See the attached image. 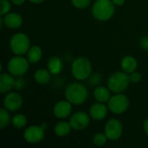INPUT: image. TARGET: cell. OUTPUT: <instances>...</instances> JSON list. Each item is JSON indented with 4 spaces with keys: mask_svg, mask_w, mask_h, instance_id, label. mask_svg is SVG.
<instances>
[{
    "mask_svg": "<svg viewBox=\"0 0 148 148\" xmlns=\"http://www.w3.org/2000/svg\"><path fill=\"white\" fill-rule=\"evenodd\" d=\"M104 133L106 134L108 140H118L119 139H121L123 134L122 123L117 119H110L105 125Z\"/></svg>",
    "mask_w": 148,
    "mask_h": 148,
    "instance_id": "9c48e42d",
    "label": "cell"
},
{
    "mask_svg": "<svg viewBox=\"0 0 148 148\" xmlns=\"http://www.w3.org/2000/svg\"><path fill=\"white\" fill-rule=\"evenodd\" d=\"M29 2H30L31 3H34V4H40L42 3H43L45 0H28Z\"/></svg>",
    "mask_w": 148,
    "mask_h": 148,
    "instance_id": "836d02e7",
    "label": "cell"
},
{
    "mask_svg": "<svg viewBox=\"0 0 148 148\" xmlns=\"http://www.w3.org/2000/svg\"><path fill=\"white\" fill-rule=\"evenodd\" d=\"M16 78L10 73H2L0 75V92L7 94L14 88Z\"/></svg>",
    "mask_w": 148,
    "mask_h": 148,
    "instance_id": "9a60e30c",
    "label": "cell"
},
{
    "mask_svg": "<svg viewBox=\"0 0 148 148\" xmlns=\"http://www.w3.org/2000/svg\"><path fill=\"white\" fill-rule=\"evenodd\" d=\"M10 2L12 3V4L16 6H21L26 2V0H10Z\"/></svg>",
    "mask_w": 148,
    "mask_h": 148,
    "instance_id": "4dcf8cb0",
    "label": "cell"
},
{
    "mask_svg": "<svg viewBox=\"0 0 148 148\" xmlns=\"http://www.w3.org/2000/svg\"><path fill=\"white\" fill-rule=\"evenodd\" d=\"M112 1L115 6H122L126 2V0H112Z\"/></svg>",
    "mask_w": 148,
    "mask_h": 148,
    "instance_id": "1f68e13d",
    "label": "cell"
},
{
    "mask_svg": "<svg viewBox=\"0 0 148 148\" xmlns=\"http://www.w3.org/2000/svg\"><path fill=\"white\" fill-rule=\"evenodd\" d=\"M28 120L24 114H16L11 118V124L16 129H23L27 126Z\"/></svg>",
    "mask_w": 148,
    "mask_h": 148,
    "instance_id": "7402d4cb",
    "label": "cell"
},
{
    "mask_svg": "<svg viewBox=\"0 0 148 148\" xmlns=\"http://www.w3.org/2000/svg\"><path fill=\"white\" fill-rule=\"evenodd\" d=\"M91 62L84 56L75 58L71 65V72L73 76L78 81L88 80L92 74Z\"/></svg>",
    "mask_w": 148,
    "mask_h": 148,
    "instance_id": "3957f363",
    "label": "cell"
},
{
    "mask_svg": "<svg viewBox=\"0 0 148 148\" xmlns=\"http://www.w3.org/2000/svg\"><path fill=\"white\" fill-rule=\"evenodd\" d=\"M25 86V81L23 78H22V76L20 77H16V81H15V86L14 88L16 89H23Z\"/></svg>",
    "mask_w": 148,
    "mask_h": 148,
    "instance_id": "f1b7e54d",
    "label": "cell"
},
{
    "mask_svg": "<svg viewBox=\"0 0 148 148\" xmlns=\"http://www.w3.org/2000/svg\"><path fill=\"white\" fill-rule=\"evenodd\" d=\"M23 102V97L19 93L10 91L5 95L3 104V108H6L8 111L16 112L22 108Z\"/></svg>",
    "mask_w": 148,
    "mask_h": 148,
    "instance_id": "8fae6325",
    "label": "cell"
},
{
    "mask_svg": "<svg viewBox=\"0 0 148 148\" xmlns=\"http://www.w3.org/2000/svg\"><path fill=\"white\" fill-rule=\"evenodd\" d=\"M111 96V90L108 88L103 86H97L94 90V98L98 102L108 103Z\"/></svg>",
    "mask_w": 148,
    "mask_h": 148,
    "instance_id": "ac0fdd59",
    "label": "cell"
},
{
    "mask_svg": "<svg viewBox=\"0 0 148 148\" xmlns=\"http://www.w3.org/2000/svg\"><path fill=\"white\" fill-rule=\"evenodd\" d=\"M71 130H73V129L70 126L69 121L67 122V121H62L57 122L54 127V132H55L56 135L58 137H61V138L68 136L70 134Z\"/></svg>",
    "mask_w": 148,
    "mask_h": 148,
    "instance_id": "44dd1931",
    "label": "cell"
},
{
    "mask_svg": "<svg viewBox=\"0 0 148 148\" xmlns=\"http://www.w3.org/2000/svg\"><path fill=\"white\" fill-rule=\"evenodd\" d=\"M11 2L9 0H1L0 1V15L1 16L8 14L11 9Z\"/></svg>",
    "mask_w": 148,
    "mask_h": 148,
    "instance_id": "484cf974",
    "label": "cell"
},
{
    "mask_svg": "<svg viewBox=\"0 0 148 148\" xmlns=\"http://www.w3.org/2000/svg\"><path fill=\"white\" fill-rule=\"evenodd\" d=\"M91 0H71V3L73 4L74 7L83 10L88 8L90 5Z\"/></svg>",
    "mask_w": 148,
    "mask_h": 148,
    "instance_id": "4316f807",
    "label": "cell"
},
{
    "mask_svg": "<svg viewBox=\"0 0 148 148\" xmlns=\"http://www.w3.org/2000/svg\"><path fill=\"white\" fill-rule=\"evenodd\" d=\"M129 75L121 71H117L112 74L108 80V88L114 94L123 93L129 86L130 83Z\"/></svg>",
    "mask_w": 148,
    "mask_h": 148,
    "instance_id": "277c9868",
    "label": "cell"
},
{
    "mask_svg": "<svg viewBox=\"0 0 148 148\" xmlns=\"http://www.w3.org/2000/svg\"><path fill=\"white\" fill-rule=\"evenodd\" d=\"M3 24L10 29H16L20 28L23 24V17L20 14L16 12H9L8 14L1 16Z\"/></svg>",
    "mask_w": 148,
    "mask_h": 148,
    "instance_id": "5bb4252c",
    "label": "cell"
},
{
    "mask_svg": "<svg viewBox=\"0 0 148 148\" xmlns=\"http://www.w3.org/2000/svg\"><path fill=\"white\" fill-rule=\"evenodd\" d=\"M121 69L126 72L127 74H131L134 71L137 69L138 67V62L136 58L133 56H126L121 59Z\"/></svg>",
    "mask_w": 148,
    "mask_h": 148,
    "instance_id": "e0dca14e",
    "label": "cell"
},
{
    "mask_svg": "<svg viewBox=\"0 0 148 148\" xmlns=\"http://www.w3.org/2000/svg\"><path fill=\"white\" fill-rule=\"evenodd\" d=\"M108 111L109 109L108 108V105H106V103L96 101V103L93 104L90 107L88 114L91 119L97 121H101L107 117Z\"/></svg>",
    "mask_w": 148,
    "mask_h": 148,
    "instance_id": "4fadbf2b",
    "label": "cell"
},
{
    "mask_svg": "<svg viewBox=\"0 0 148 148\" xmlns=\"http://www.w3.org/2000/svg\"><path fill=\"white\" fill-rule=\"evenodd\" d=\"M41 127H42L44 130H46V128H47V123H45V122L42 123V124H41Z\"/></svg>",
    "mask_w": 148,
    "mask_h": 148,
    "instance_id": "e575fe53",
    "label": "cell"
},
{
    "mask_svg": "<svg viewBox=\"0 0 148 148\" xmlns=\"http://www.w3.org/2000/svg\"><path fill=\"white\" fill-rule=\"evenodd\" d=\"M93 143L96 147H102L107 144L108 139L105 133H97L93 136Z\"/></svg>",
    "mask_w": 148,
    "mask_h": 148,
    "instance_id": "cb8c5ba5",
    "label": "cell"
},
{
    "mask_svg": "<svg viewBox=\"0 0 148 148\" xmlns=\"http://www.w3.org/2000/svg\"><path fill=\"white\" fill-rule=\"evenodd\" d=\"M45 130L41 125H32L25 128L23 132V139L29 144H38L44 139Z\"/></svg>",
    "mask_w": 148,
    "mask_h": 148,
    "instance_id": "ba28073f",
    "label": "cell"
},
{
    "mask_svg": "<svg viewBox=\"0 0 148 148\" xmlns=\"http://www.w3.org/2000/svg\"><path fill=\"white\" fill-rule=\"evenodd\" d=\"M47 69L52 75H59L63 69V62L62 58L57 56H51L47 62Z\"/></svg>",
    "mask_w": 148,
    "mask_h": 148,
    "instance_id": "2e32d148",
    "label": "cell"
},
{
    "mask_svg": "<svg viewBox=\"0 0 148 148\" xmlns=\"http://www.w3.org/2000/svg\"><path fill=\"white\" fill-rule=\"evenodd\" d=\"M73 105L67 100L60 101L56 102L53 108V114L56 118L59 120H63L68 118L72 114Z\"/></svg>",
    "mask_w": 148,
    "mask_h": 148,
    "instance_id": "7c38bea8",
    "label": "cell"
},
{
    "mask_svg": "<svg viewBox=\"0 0 148 148\" xmlns=\"http://www.w3.org/2000/svg\"><path fill=\"white\" fill-rule=\"evenodd\" d=\"M27 59L30 64H36L39 62L42 57V49L38 45H33L27 52Z\"/></svg>",
    "mask_w": 148,
    "mask_h": 148,
    "instance_id": "d6986e66",
    "label": "cell"
},
{
    "mask_svg": "<svg viewBox=\"0 0 148 148\" xmlns=\"http://www.w3.org/2000/svg\"><path fill=\"white\" fill-rule=\"evenodd\" d=\"M91 12L96 20L108 21L114 15L115 5L112 0H95L92 5Z\"/></svg>",
    "mask_w": 148,
    "mask_h": 148,
    "instance_id": "7a4b0ae2",
    "label": "cell"
},
{
    "mask_svg": "<svg viewBox=\"0 0 148 148\" xmlns=\"http://www.w3.org/2000/svg\"><path fill=\"white\" fill-rule=\"evenodd\" d=\"M11 116L10 114V111H8L6 108H2L0 110V128L3 129L11 123Z\"/></svg>",
    "mask_w": 148,
    "mask_h": 148,
    "instance_id": "603a6c76",
    "label": "cell"
},
{
    "mask_svg": "<svg viewBox=\"0 0 148 148\" xmlns=\"http://www.w3.org/2000/svg\"><path fill=\"white\" fill-rule=\"evenodd\" d=\"M65 98L72 105H82L88 98V90L81 82H72L66 88Z\"/></svg>",
    "mask_w": 148,
    "mask_h": 148,
    "instance_id": "6da1fadb",
    "label": "cell"
},
{
    "mask_svg": "<svg viewBox=\"0 0 148 148\" xmlns=\"http://www.w3.org/2000/svg\"><path fill=\"white\" fill-rule=\"evenodd\" d=\"M29 62L27 57L23 56H15L10 59L7 64V70L15 77L24 75L29 69Z\"/></svg>",
    "mask_w": 148,
    "mask_h": 148,
    "instance_id": "8992f818",
    "label": "cell"
},
{
    "mask_svg": "<svg viewBox=\"0 0 148 148\" xmlns=\"http://www.w3.org/2000/svg\"><path fill=\"white\" fill-rule=\"evenodd\" d=\"M101 79H102V77L100 73L91 74V75L88 78V82L91 87H97L100 85Z\"/></svg>",
    "mask_w": 148,
    "mask_h": 148,
    "instance_id": "d4e9b609",
    "label": "cell"
},
{
    "mask_svg": "<svg viewBox=\"0 0 148 148\" xmlns=\"http://www.w3.org/2000/svg\"><path fill=\"white\" fill-rule=\"evenodd\" d=\"M143 130H144L145 134L148 136V119H147L143 123Z\"/></svg>",
    "mask_w": 148,
    "mask_h": 148,
    "instance_id": "d6a6232c",
    "label": "cell"
},
{
    "mask_svg": "<svg viewBox=\"0 0 148 148\" xmlns=\"http://www.w3.org/2000/svg\"><path fill=\"white\" fill-rule=\"evenodd\" d=\"M90 115L83 111H77L70 115L69 123L73 130L82 131L86 129L90 123Z\"/></svg>",
    "mask_w": 148,
    "mask_h": 148,
    "instance_id": "30bf717a",
    "label": "cell"
},
{
    "mask_svg": "<svg viewBox=\"0 0 148 148\" xmlns=\"http://www.w3.org/2000/svg\"><path fill=\"white\" fill-rule=\"evenodd\" d=\"M107 105L112 114H121L128 109L130 101L127 95L122 93H118L111 96Z\"/></svg>",
    "mask_w": 148,
    "mask_h": 148,
    "instance_id": "52a82bcc",
    "label": "cell"
},
{
    "mask_svg": "<svg viewBox=\"0 0 148 148\" xmlns=\"http://www.w3.org/2000/svg\"><path fill=\"white\" fill-rule=\"evenodd\" d=\"M29 37L24 33H16L10 40V48L13 54L16 56H23L27 54L30 48Z\"/></svg>",
    "mask_w": 148,
    "mask_h": 148,
    "instance_id": "5b68a950",
    "label": "cell"
},
{
    "mask_svg": "<svg viewBox=\"0 0 148 148\" xmlns=\"http://www.w3.org/2000/svg\"><path fill=\"white\" fill-rule=\"evenodd\" d=\"M140 47L145 49V50H148V36H142L141 39L140 40Z\"/></svg>",
    "mask_w": 148,
    "mask_h": 148,
    "instance_id": "f546056e",
    "label": "cell"
},
{
    "mask_svg": "<svg viewBox=\"0 0 148 148\" xmlns=\"http://www.w3.org/2000/svg\"><path fill=\"white\" fill-rule=\"evenodd\" d=\"M52 74L48 69H39L34 74V80L40 85H46L51 80Z\"/></svg>",
    "mask_w": 148,
    "mask_h": 148,
    "instance_id": "ffe728a7",
    "label": "cell"
},
{
    "mask_svg": "<svg viewBox=\"0 0 148 148\" xmlns=\"http://www.w3.org/2000/svg\"><path fill=\"white\" fill-rule=\"evenodd\" d=\"M129 78H130V82L133 83H138L141 81L142 79V75L140 72H137L136 70L134 71L133 73L129 74Z\"/></svg>",
    "mask_w": 148,
    "mask_h": 148,
    "instance_id": "83f0119b",
    "label": "cell"
}]
</instances>
